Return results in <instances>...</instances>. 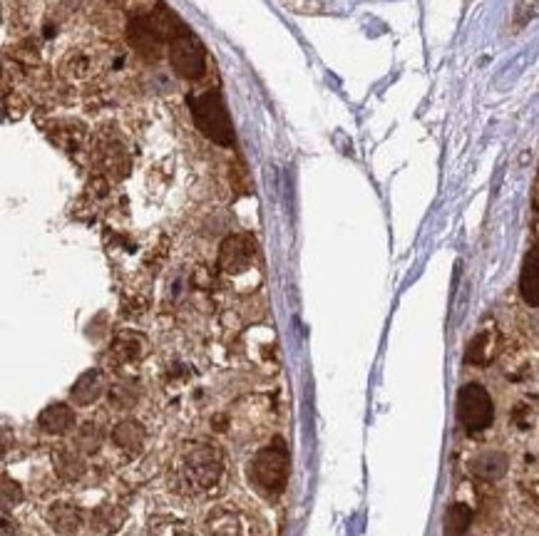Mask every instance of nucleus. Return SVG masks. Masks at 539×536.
<instances>
[{
  "mask_svg": "<svg viewBox=\"0 0 539 536\" xmlns=\"http://www.w3.org/2000/svg\"><path fill=\"white\" fill-rule=\"evenodd\" d=\"M224 479V452L212 440H187L169 462V487L184 497H207Z\"/></svg>",
  "mask_w": 539,
  "mask_h": 536,
  "instance_id": "nucleus-1",
  "label": "nucleus"
},
{
  "mask_svg": "<svg viewBox=\"0 0 539 536\" xmlns=\"http://www.w3.org/2000/svg\"><path fill=\"white\" fill-rule=\"evenodd\" d=\"M246 477L261 497L269 499V502L279 499L289 484V447H286V442L276 437L269 445L261 447L254 460L249 462Z\"/></svg>",
  "mask_w": 539,
  "mask_h": 536,
  "instance_id": "nucleus-2",
  "label": "nucleus"
},
{
  "mask_svg": "<svg viewBox=\"0 0 539 536\" xmlns=\"http://www.w3.org/2000/svg\"><path fill=\"white\" fill-rule=\"evenodd\" d=\"M187 107L192 112V120L197 125V130L204 134L212 142L229 147L234 144V127L227 115V107H224L222 95L217 90H204V92H192L187 97Z\"/></svg>",
  "mask_w": 539,
  "mask_h": 536,
  "instance_id": "nucleus-3",
  "label": "nucleus"
},
{
  "mask_svg": "<svg viewBox=\"0 0 539 536\" xmlns=\"http://www.w3.org/2000/svg\"><path fill=\"white\" fill-rule=\"evenodd\" d=\"M90 157L95 159L97 169L110 179H125L132 169V157L125 144V137L112 125L100 127L95 137H92Z\"/></svg>",
  "mask_w": 539,
  "mask_h": 536,
  "instance_id": "nucleus-4",
  "label": "nucleus"
},
{
  "mask_svg": "<svg viewBox=\"0 0 539 536\" xmlns=\"http://www.w3.org/2000/svg\"><path fill=\"white\" fill-rule=\"evenodd\" d=\"M495 420V405H492L490 393L482 385L467 383L458 393V422L462 430L475 435V432L487 430Z\"/></svg>",
  "mask_w": 539,
  "mask_h": 536,
  "instance_id": "nucleus-5",
  "label": "nucleus"
},
{
  "mask_svg": "<svg viewBox=\"0 0 539 536\" xmlns=\"http://www.w3.org/2000/svg\"><path fill=\"white\" fill-rule=\"evenodd\" d=\"M169 65L184 80H202L207 72V53H204L202 43L194 38L192 33L182 28V33L169 43L167 48Z\"/></svg>",
  "mask_w": 539,
  "mask_h": 536,
  "instance_id": "nucleus-6",
  "label": "nucleus"
},
{
  "mask_svg": "<svg viewBox=\"0 0 539 536\" xmlns=\"http://www.w3.org/2000/svg\"><path fill=\"white\" fill-rule=\"evenodd\" d=\"M256 259V244L246 234L227 236L219 249V268L227 276H239V273L249 271Z\"/></svg>",
  "mask_w": 539,
  "mask_h": 536,
  "instance_id": "nucleus-7",
  "label": "nucleus"
},
{
  "mask_svg": "<svg viewBox=\"0 0 539 536\" xmlns=\"http://www.w3.org/2000/svg\"><path fill=\"white\" fill-rule=\"evenodd\" d=\"M45 522L60 536H75L85 524V514L73 502H53L45 509Z\"/></svg>",
  "mask_w": 539,
  "mask_h": 536,
  "instance_id": "nucleus-8",
  "label": "nucleus"
},
{
  "mask_svg": "<svg viewBox=\"0 0 539 536\" xmlns=\"http://www.w3.org/2000/svg\"><path fill=\"white\" fill-rule=\"evenodd\" d=\"M145 427L140 425L137 420H132V417H125V420L117 422L115 427H112V445H115V450L120 452L122 457H137L142 452V447H145Z\"/></svg>",
  "mask_w": 539,
  "mask_h": 536,
  "instance_id": "nucleus-9",
  "label": "nucleus"
},
{
  "mask_svg": "<svg viewBox=\"0 0 539 536\" xmlns=\"http://www.w3.org/2000/svg\"><path fill=\"white\" fill-rule=\"evenodd\" d=\"M50 142L63 147L65 152L77 154L87 142V127L80 120H50V127H45Z\"/></svg>",
  "mask_w": 539,
  "mask_h": 536,
  "instance_id": "nucleus-10",
  "label": "nucleus"
},
{
  "mask_svg": "<svg viewBox=\"0 0 539 536\" xmlns=\"http://www.w3.org/2000/svg\"><path fill=\"white\" fill-rule=\"evenodd\" d=\"M207 536H244L241 514L231 507H214L204 519Z\"/></svg>",
  "mask_w": 539,
  "mask_h": 536,
  "instance_id": "nucleus-11",
  "label": "nucleus"
},
{
  "mask_svg": "<svg viewBox=\"0 0 539 536\" xmlns=\"http://www.w3.org/2000/svg\"><path fill=\"white\" fill-rule=\"evenodd\" d=\"M38 425L45 435H68L75 427V410L65 402H55L40 412Z\"/></svg>",
  "mask_w": 539,
  "mask_h": 536,
  "instance_id": "nucleus-12",
  "label": "nucleus"
},
{
  "mask_svg": "<svg viewBox=\"0 0 539 536\" xmlns=\"http://www.w3.org/2000/svg\"><path fill=\"white\" fill-rule=\"evenodd\" d=\"M145 353V340L137 333H120L110 345V363L115 368H122V365H132L142 358Z\"/></svg>",
  "mask_w": 539,
  "mask_h": 536,
  "instance_id": "nucleus-13",
  "label": "nucleus"
},
{
  "mask_svg": "<svg viewBox=\"0 0 539 536\" xmlns=\"http://www.w3.org/2000/svg\"><path fill=\"white\" fill-rule=\"evenodd\" d=\"M105 375L100 370H87V373L80 375V380L73 385V393H70V400L77 407H87L95 405L97 400L105 395Z\"/></svg>",
  "mask_w": 539,
  "mask_h": 536,
  "instance_id": "nucleus-14",
  "label": "nucleus"
},
{
  "mask_svg": "<svg viewBox=\"0 0 539 536\" xmlns=\"http://www.w3.org/2000/svg\"><path fill=\"white\" fill-rule=\"evenodd\" d=\"M520 296L527 306L539 308V246H532L520 273Z\"/></svg>",
  "mask_w": 539,
  "mask_h": 536,
  "instance_id": "nucleus-15",
  "label": "nucleus"
},
{
  "mask_svg": "<svg viewBox=\"0 0 539 536\" xmlns=\"http://www.w3.org/2000/svg\"><path fill=\"white\" fill-rule=\"evenodd\" d=\"M497 343H500V335L495 328H482L475 338L467 345V363L470 365H487L497 353Z\"/></svg>",
  "mask_w": 539,
  "mask_h": 536,
  "instance_id": "nucleus-16",
  "label": "nucleus"
},
{
  "mask_svg": "<svg viewBox=\"0 0 539 536\" xmlns=\"http://www.w3.org/2000/svg\"><path fill=\"white\" fill-rule=\"evenodd\" d=\"M507 467H510V462L502 452H485V455L475 457V462L470 465L472 474L477 479H485V482H497V479L505 477Z\"/></svg>",
  "mask_w": 539,
  "mask_h": 536,
  "instance_id": "nucleus-17",
  "label": "nucleus"
},
{
  "mask_svg": "<svg viewBox=\"0 0 539 536\" xmlns=\"http://www.w3.org/2000/svg\"><path fill=\"white\" fill-rule=\"evenodd\" d=\"M90 524L100 534L117 532L125 524V509H120L117 504H102L90 514Z\"/></svg>",
  "mask_w": 539,
  "mask_h": 536,
  "instance_id": "nucleus-18",
  "label": "nucleus"
},
{
  "mask_svg": "<svg viewBox=\"0 0 539 536\" xmlns=\"http://www.w3.org/2000/svg\"><path fill=\"white\" fill-rule=\"evenodd\" d=\"M55 472L63 482H77L85 474V462L75 455L73 450H58L55 452Z\"/></svg>",
  "mask_w": 539,
  "mask_h": 536,
  "instance_id": "nucleus-19",
  "label": "nucleus"
},
{
  "mask_svg": "<svg viewBox=\"0 0 539 536\" xmlns=\"http://www.w3.org/2000/svg\"><path fill=\"white\" fill-rule=\"evenodd\" d=\"M63 70L70 80H87V77H92V70H95V58L85 53V50H73L65 58Z\"/></svg>",
  "mask_w": 539,
  "mask_h": 536,
  "instance_id": "nucleus-20",
  "label": "nucleus"
},
{
  "mask_svg": "<svg viewBox=\"0 0 539 536\" xmlns=\"http://www.w3.org/2000/svg\"><path fill=\"white\" fill-rule=\"evenodd\" d=\"M472 522V509L467 504H453L445 514V536H462Z\"/></svg>",
  "mask_w": 539,
  "mask_h": 536,
  "instance_id": "nucleus-21",
  "label": "nucleus"
},
{
  "mask_svg": "<svg viewBox=\"0 0 539 536\" xmlns=\"http://www.w3.org/2000/svg\"><path fill=\"white\" fill-rule=\"evenodd\" d=\"M3 110H5V115L13 117V120L23 117L25 110H28V100L20 95L15 85H13V90H10V85L5 80H3Z\"/></svg>",
  "mask_w": 539,
  "mask_h": 536,
  "instance_id": "nucleus-22",
  "label": "nucleus"
},
{
  "mask_svg": "<svg viewBox=\"0 0 539 536\" xmlns=\"http://www.w3.org/2000/svg\"><path fill=\"white\" fill-rule=\"evenodd\" d=\"M150 536H197L187 522L179 519H162L150 529Z\"/></svg>",
  "mask_w": 539,
  "mask_h": 536,
  "instance_id": "nucleus-23",
  "label": "nucleus"
},
{
  "mask_svg": "<svg viewBox=\"0 0 539 536\" xmlns=\"http://www.w3.org/2000/svg\"><path fill=\"white\" fill-rule=\"evenodd\" d=\"M539 13V0H517L515 3V28L530 23Z\"/></svg>",
  "mask_w": 539,
  "mask_h": 536,
  "instance_id": "nucleus-24",
  "label": "nucleus"
},
{
  "mask_svg": "<svg viewBox=\"0 0 539 536\" xmlns=\"http://www.w3.org/2000/svg\"><path fill=\"white\" fill-rule=\"evenodd\" d=\"M112 3L122 10H130L132 15H140V13H147V10L157 8V0H112Z\"/></svg>",
  "mask_w": 539,
  "mask_h": 536,
  "instance_id": "nucleus-25",
  "label": "nucleus"
},
{
  "mask_svg": "<svg viewBox=\"0 0 539 536\" xmlns=\"http://www.w3.org/2000/svg\"><path fill=\"white\" fill-rule=\"evenodd\" d=\"M20 499H23V492H20L18 484H15L10 477H3V504H5V509H8L10 504L15 507V504H18Z\"/></svg>",
  "mask_w": 539,
  "mask_h": 536,
  "instance_id": "nucleus-26",
  "label": "nucleus"
},
{
  "mask_svg": "<svg viewBox=\"0 0 539 536\" xmlns=\"http://www.w3.org/2000/svg\"><path fill=\"white\" fill-rule=\"evenodd\" d=\"M284 3L289 5L291 10H296V13H316V8H318L313 0H284Z\"/></svg>",
  "mask_w": 539,
  "mask_h": 536,
  "instance_id": "nucleus-27",
  "label": "nucleus"
},
{
  "mask_svg": "<svg viewBox=\"0 0 539 536\" xmlns=\"http://www.w3.org/2000/svg\"><path fill=\"white\" fill-rule=\"evenodd\" d=\"M532 206H535V211H539V172L535 179V189H532Z\"/></svg>",
  "mask_w": 539,
  "mask_h": 536,
  "instance_id": "nucleus-28",
  "label": "nucleus"
}]
</instances>
